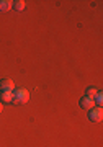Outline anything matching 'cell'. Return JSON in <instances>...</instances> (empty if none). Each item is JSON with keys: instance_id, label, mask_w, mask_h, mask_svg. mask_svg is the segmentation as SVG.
Masks as SVG:
<instances>
[{"instance_id": "obj_2", "label": "cell", "mask_w": 103, "mask_h": 147, "mask_svg": "<svg viewBox=\"0 0 103 147\" xmlns=\"http://www.w3.org/2000/svg\"><path fill=\"white\" fill-rule=\"evenodd\" d=\"M103 118V110L102 108H92L88 110V119L93 121V123H100Z\"/></svg>"}, {"instance_id": "obj_10", "label": "cell", "mask_w": 103, "mask_h": 147, "mask_svg": "<svg viewBox=\"0 0 103 147\" xmlns=\"http://www.w3.org/2000/svg\"><path fill=\"white\" fill-rule=\"evenodd\" d=\"M2 110H3V108H2V101H0V113H2Z\"/></svg>"}, {"instance_id": "obj_9", "label": "cell", "mask_w": 103, "mask_h": 147, "mask_svg": "<svg viewBox=\"0 0 103 147\" xmlns=\"http://www.w3.org/2000/svg\"><path fill=\"white\" fill-rule=\"evenodd\" d=\"M93 101H95L97 105H102V101H103V96H102V93H100V92H98V93H97V96L93 98Z\"/></svg>"}, {"instance_id": "obj_1", "label": "cell", "mask_w": 103, "mask_h": 147, "mask_svg": "<svg viewBox=\"0 0 103 147\" xmlns=\"http://www.w3.org/2000/svg\"><path fill=\"white\" fill-rule=\"evenodd\" d=\"M28 100H30L28 90H25V88H15L13 90V101H15V103L23 105V103H28Z\"/></svg>"}, {"instance_id": "obj_3", "label": "cell", "mask_w": 103, "mask_h": 147, "mask_svg": "<svg viewBox=\"0 0 103 147\" xmlns=\"http://www.w3.org/2000/svg\"><path fill=\"white\" fill-rule=\"evenodd\" d=\"M13 90H15V84L10 79L0 80V92H13Z\"/></svg>"}, {"instance_id": "obj_4", "label": "cell", "mask_w": 103, "mask_h": 147, "mask_svg": "<svg viewBox=\"0 0 103 147\" xmlns=\"http://www.w3.org/2000/svg\"><path fill=\"white\" fill-rule=\"evenodd\" d=\"M80 106L85 110H92V108H95V101H93V98L83 96V98H80Z\"/></svg>"}, {"instance_id": "obj_8", "label": "cell", "mask_w": 103, "mask_h": 147, "mask_svg": "<svg viewBox=\"0 0 103 147\" xmlns=\"http://www.w3.org/2000/svg\"><path fill=\"white\" fill-rule=\"evenodd\" d=\"M25 2H23V0H16V2H13V7H12V8H15V10H18V11H21L23 10V8H25Z\"/></svg>"}, {"instance_id": "obj_7", "label": "cell", "mask_w": 103, "mask_h": 147, "mask_svg": "<svg viewBox=\"0 0 103 147\" xmlns=\"http://www.w3.org/2000/svg\"><path fill=\"white\" fill-rule=\"evenodd\" d=\"M98 93V90L95 88V87H88L87 90H85V96H88V98H95Z\"/></svg>"}, {"instance_id": "obj_6", "label": "cell", "mask_w": 103, "mask_h": 147, "mask_svg": "<svg viewBox=\"0 0 103 147\" xmlns=\"http://www.w3.org/2000/svg\"><path fill=\"white\" fill-rule=\"evenodd\" d=\"M13 7V2L12 0H0V11H7Z\"/></svg>"}, {"instance_id": "obj_5", "label": "cell", "mask_w": 103, "mask_h": 147, "mask_svg": "<svg viewBox=\"0 0 103 147\" xmlns=\"http://www.w3.org/2000/svg\"><path fill=\"white\" fill-rule=\"evenodd\" d=\"M0 98H2V103H10L13 101V92H2Z\"/></svg>"}]
</instances>
